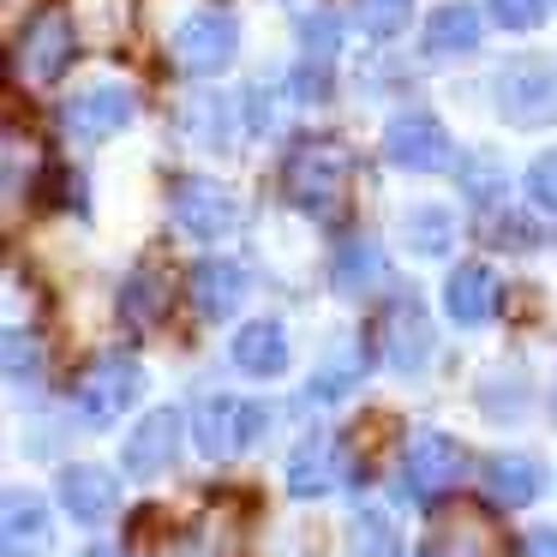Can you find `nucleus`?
Masks as SVG:
<instances>
[{"mask_svg": "<svg viewBox=\"0 0 557 557\" xmlns=\"http://www.w3.org/2000/svg\"><path fill=\"white\" fill-rule=\"evenodd\" d=\"M420 557H437V545H425V552H420Z\"/></svg>", "mask_w": 557, "mask_h": 557, "instance_id": "obj_35", "label": "nucleus"}, {"mask_svg": "<svg viewBox=\"0 0 557 557\" xmlns=\"http://www.w3.org/2000/svg\"><path fill=\"white\" fill-rule=\"evenodd\" d=\"M169 54H174V66H181V73H193V78L228 73L234 54H240V18H234L228 7H198L193 18H181Z\"/></svg>", "mask_w": 557, "mask_h": 557, "instance_id": "obj_5", "label": "nucleus"}, {"mask_svg": "<svg viewBox=\"0 0 557 557\" xmlns=\"http://www.w3.org/2000/svg\"><path fill=\"white\" fill-rule=\"evenodd\" d=\"M401 240L420 258H444L449 240H456V216H449L444 205H413L408 216H401Z\"/></svg>", "mask_w": 557, "mask_h": 557, "instance_id": "obj_23", "label": "nucleus"}, {"mask_svg": "<svg viewBox=\"0 0 557 557\" xmlns=\"http://www.w3.org/2000/svg\"><path fill=\"white\" fill-rule=\"evenodd\" d=\"M384 157L408 174H437V169L456 162V150H449V133L437 126V114L401 109V114H389V126H384Z\"/></svg>", "mask_w": 557, "mask_h": 557, "instance_id": "obj_10", "label": "nucleus"}, {"mask_svg": "<svg viewBox=\"0 0 557 557\" xmlns=\"http://www.w3.org/2000/svg\"><path fill=\"white\" fill-rule=\"evenodd\" d=\"M246 270L234 264V258H205V264L193 270V306H198V318H210V324H222L228 312H240V300H246Z\"/></svg>", "mask_w": 557, "mask_h": 557, "instance_id": "obj_14", "label": "nucleus"}, {"mask_svg": "<svg viewBox=\"0 0 557 557\" xmlns=\"http://www.w3.org/2000/svg\"><path fill=\"white\" fill-rule=\"evenodd\" d=\"M61 504L73 521H85V528H102V521L121 509V485H114L109 468H90V461H78V468L61 473Z\"/></svg>", "mask_w": 557, "mask_h": 557, "instance_id": "obj_13", "label": "nucleus"}, {"mask_svg": "<svg viewBox=\"0 0 557 557\" xmlns=\"http://www.w3.org/2000/svg\"><path fill=\"white\" fill-rule=\"evenodd\" d=\"M133 114H138L133 90L90 85V90H78V97L61 109V126H66V138H78V145H102V138H114Z\"/></svg>", "mask_w": 557, "mask_h": 557, "instance_id": "obj_11", "label": "nucleus"}, {"mask_svg": "<svg viewBox=\"0 0 557 557\" xmlns=\"http://www.w3.org/2000/svg\"><path fill=\"white\" fill-rule=\"evenodd\" d=\"M336 480H342V444L330 432H312L288 456V492L294 497H324Z\"/></svg>", "mask_w": 557, "mask_h": 557, "instance_id": "obj_17", "label": "nucleus"}, {"mask_svg": "<svg viewBox=\"0 0 557 557\" xmlns=\"http://www.w3.org/2000/svg\"><path fill=\"white\" fill-rule=\"evenodd\" d=\"M377 354H384V366L401 377L432 366V318H425V306L413 300V294H396V300L384 306V318H377Z\"/></svg>", "mask_w": 557, "mask_h": 557, "instance_id": "obj_9", "label": "nucleus"}, {"mask_svg": "<svg viewBox=\"0 0 557 557\" xmlns=\"http://www.w3.org/2000/svg\"><path fill=\"white\" fill-rule=\"evenodd\" d=\"M461 186H468V198L473 205H492L497 198V186H504V169H497V157H461Z\"/></svg>", "mask_w": 557, "mask_h": 557, "instance_id": "obj_30", "label": "nucleus"}, {"mask_svg": "<svg viewBox=\"0 0 557 557\" xmlns=\"http://www.w3.org/2000/svg\"><path fill=\"white\" fill-rule=\"evenodd\" d=\"M270 425V408H258V401H240V396H205L193 413V437L198 449H205L210 461L234 456V449L258 444V432Z\"/></svg>", "mask_w": 557, "mask_h": 557, "instance_id": "obj_7", "label": "nucleus"}, {"mask_svg": "<svg viewBox=\"0 0 557 557\" xmlns=\"http://www.w3.org/2000/svg\"><path fill=\"white\" fill-rule=\"evenodd\" d=\"M480 480H485V492H492V504H504V509H528L533 497H540V485H545L540 480V461H533V456H509V449L485 461Z\"/></svg>", "mask_w": 557, "mask_h": 557, "instance_id": "obj_21", "label": "nucleus"}, {"mask_svg": "<svg viewBox=\"0 0 557 557\" xmlns=\"http://www.w3.org/2000/svg\"><path fill=\"white\" fill-rule=\"evenodd\" d=\"M444 312L456 318L461 330L492 324V312H497V276L485 264H461L456 276L444 282Z\"/></svg>", "mask_w": 557, "mask_h": 557, "instance_id": "obj_16", "label": "nucleus"}, {"mask_svg": "<svg viewBox=\"0 0 557 557\" xmlns=\"http://www.w3.org/2000/svg\"><path fill=\"white\" fill-rule=\"evenodd\" d=\"M181 413L174 408H157V413H145V420L126 432V449H121V461H126V473L133 480H157L162 468H174V449H181Z\"/></svg>", "mask_w": 557, "mask_h": 557, "instance_id": "obj_12", "label": "nucleus"}, {"mask_svg": "<svg viewBox=\"0 0 557 557\" xmlns=\"http://www.w3.org/2000/svg\"><path fill=\"white\" fill-rule=\"evenodd\" d=\"M480 49V7H468V0H449V7H437L432 18H425V54L432 61H461V54Z\"/></svg>", "mask_w": 557, "mask_h": 557, "instance_id": "obj_19", "label": "nucleus"}, {"mask_svg": "<svg viewBox=\"0 0 557 557\" xmlns=\"http://www.w3.org/2000/svg\"><path fill=\"white\" fill-rule=\"evenodd\" d=\"M169 557H240V540H234V528L222 516H205L198 528H186V540Z\"/></svg>", "mask_w": 557, "mask_h": 557, "instance_id": "obj_26", "label": "nucleus"}, {"mask_svg": "<svg viewBox=\"0 0 557 557\" xmlns=\"http://www.w3.org/2000/svg\"><path fill=\"white\" fill-rule=\"evenodd\" d=\"M42 377V348H37V336L30 330H7V384L13 389H30Z\"/></svg>", "mask_w": 557, "mask_h": 557, "instance_id": "obj_28", "label": "nucleus"}, {"mask_svg": "<svg viewBox=\"0 0 557 557\" xmlns=\"http://www.w3.org/2000/svg\"><path fill=\"white\" fill-rule=\"evenodd\" d=\"M461 473H468V449L449 432H413L408 456H401V485H408L413 504H437L444 492H456Z\"/></svg>", "mask_w": 557, "mask_h": 557, "instance_id": "obj_6", "label": "nucleus"}, {"mask_svg": "<svg viewBox=\"0 0 557 557\" xmlns=\"http://www.w3.org/2000/svg\"><path fill=\"white\" fill-rule=\"evenodd\" d=\"M169 216H174V228L193 234V240H222V234L240 228L246 205L228 193V186H216V181H174Z\"/></svg>", "mask_w": 557, "mask_h": 557, "instance_id": "obj_8", "label": "nucleus"}, {"mask_svg": "<svg viewBox=\"0 0 557 557\" xmlns=\"http://www.w3.org/2000/svg\"><path fill=\"white\" fill-rule=\"evenodd\" d=\"M360 377H366V348H354V342H342V348L330 354L324 366H318V377L306 384V396H312V401H342L354 384H360Z\"/></svg>", "mask_w": 557, "mask_h": 557, "instance_id": "obj_24", "label": "nucleus"}, {"mask_svg": "<svg viewBox=\"0 0 557 557\" xmlns=\"http://www.w3.org/2000/svg\"><path fill=\"white\" fill-rule=\"evenodd\" d=\"M234 366L252 377H282L288 372V330L276 318H258V324L234 330Z\"/></svg>", "mask_w": 557, "mask_h": 557, "instance_id": "obj_20", "label": "nucleus"}, {"mask_svg": "<svg viewBox=\"0 0 557 557\" xmlns=\"http://www.w3.org/2000/svg\"><path fill=\"white\" fill-rule=\"evenodd\" d=\"M413 18V0H360V25L372 42H389Z\"/></svg>", "mask_w": 557, "mask_h": 557, "instance_id": "obj_29", "label": "nucleus"}, {"mask_svg": "<svg viewBox=\"0 0 557 557\" xmlns=\"http://www.w3.org/2000/svg\"><path fill=\"white\" fill-rule=\"evenodd\" d=\"M336 288L348 294V300H360V294H372L377 282L389 276V264H384V246L377 240H366V234H354V240H342L336 246Z\"/></svg>", "mask_w": 557, "mask_h": 557, "instance_id": "obj_22", "label": "nucleus"}, {"mask_svg": "<svg viewBox=\"0 0 557 557\" xmlns=\"http://www.w3.org/2000/svg\"><path fill=\"white\" fill-rule=\"evenodd\" d=\"M354 557H401L396 521L384 509H360V521H354Z\"/></svg>", "mask_w": 557, "mask_h": 557, "instance_id": "obj_27", "label": "nucleus"}, {"mask_svg": "<svg viewBox=\"0 0 557 557\" xmlns=\"http://www.w3.org/2000/svg\"><path fill=\"white\" fill-rule=\"evenodd\" d=\"M336 37H342L336 13H306L300 18V97H324L330 66H336V49H342Z\"/></svg>", "mask_w": 557, "mask_h": 557, "instance_id": "obj_15", "label": "nucleus"}, {"mask_svg": "<svg viewBox=\"0 0 557 557\" xmlns=\"http://www.w3.org/2000/svg\"><path fill=\"white\" fill-rule=\"evenodd\" d=\"M78 54V30H73V13L66 7H37V13L18 25V42H13V73L25 85H54V78L73 66Z\"/></svg>", "mask_w": 557, "mask_h": 557, "instance_id": "obj_2", "label": "nucleus"}, {"mask_svg": "<svg viewBox=\"0 0 557 557\" xmlns=\"http://www.w3.org/2000/svg\"><path fill=\"white\" fill-rule=\"evenodd\" d=\"M138 396H145V366L126 360V354H102V360H90L85 372H78V384H73V413L102 432V425H114Z\"/></svg>", "mask_w": 557, "mask_h": 557, "instance_id": "obj_4", "label": "nucleus"}, {"mask_svg": "<svg viewBox=\"0 0 557 557\" xmlns=\"http://www.w3.org/2000/svg\"><path fill=\"white\" fill-rule=\"evenodd\" d=\"M354 181V150L342 138H300L282 162V186L306 216H336Z\"/></svg>", "mask_w": 557, "mask_h": 557, "instance_id": "obj_1", "label": "nucleus"}, {"mask_svg": "<svg viewBox=\"0 0 557 557\" xmlns=\"http://www.w3.org/2000/svg\"><path fill=\"white\" fill-rule=\"evenodd\" d=\"M492 90H497V114H504L509 126H528V133L557 126V66L552 61H540V54L504 61L492 78Z\"/></svg>", "mask_w": 557, "mask_h": 557, "instance_id": "obj_3", "label": "nucleus"}, {"mask_svg": "<svg viewBox=\"0 0 557 557\" xmlns=\"http://www.w3.org/2000/svg\"><path fill=\"white\" fill-rule=\"evenodd\" d=\"M492 18H497L504 30H540L545 0H492Z\"/></svg>", "mask_w": 557, "mask_h": 557, "instance_id": "obj_32", "label": "nucleus"}, {"mask_svg": "<svg viewBox=\"0 0 557 557\" xmlns=\"http://www.w3.org/2000/svg\"><path fill=\"white\" fill-rule=\"evenodd\" d=\"M0 540H7V557H42V552H49L54 528H49V509H42L37 492H7Z\"/></svg>", "mask_w": 557, "mask_h": 557, "instance_id": "obj_18", "label": "nucleus"}, {"mask_svg": "<svg viewBox=\"0 0 557 557\" xmlns=\"http://www.w3.org/2000/svg\"><path fill=\"white\" fill-rule=\"evenodd\" d=\"M521 557H557V528H533L521 540Z\"/></svg>", "mask_w": 557, "mask_h": 557, "instance_id": "obj_33", "label": "nucleus"}, {"mask_svg": "<svg viewBox=\"0 0 557 557\" xmlns=\"http://www.w3.org/2000/svg\"><path fill=\"white\" fill-rule=\"evenodd\" d=\"M162 306H169V282H162L157 270H138V276L121 288V312H126V324H138V330L157 324Z\"/></svg>", "mask_w": 557, "mask_h": 557, "instance_id": "obj_25", "label": "nucleus"}, {"mask_svg": "<svg viewBox=\"0 0 557 557\" xmlns=\"http://www.w3.org/2000/svg\"><path fill=\"white\" fill-rule=\"evenodd\" d=\"M528 198H533L540 210H552V216H557V150L533 157V169H528Z\"/></svg>", "mask_w": 557, "mask_h": 557, "instance_id": "obj_31", "label": "nucleus"}, {"mask_svg": "<svg viewBox=\"0 0 557 557\" xmlns=\"http://www.w3.org/2000/svg\"><path fill=\"white\" fill-rule=\"evenodd\" d=\"M552 408H557V389H552Z\"/></svg>", "mask_w": 557, "mask_h": 557, "instance_id": "obj_36", "label": "nucleus"}, {"mask_svg": "<svg viewBox=\"0 0 557 557\" xmlns=\"http://www.w3.org/2000/svg\"><path fill=\"white\" fill-rule=\"evenodd\" d=\"M85 557H121V552H114V545H90Z\"/></svg>", "mask_w": 557, "mask_h": 557, "instance_id": "obj_34", "label": "nucleus"}]
</instances>
